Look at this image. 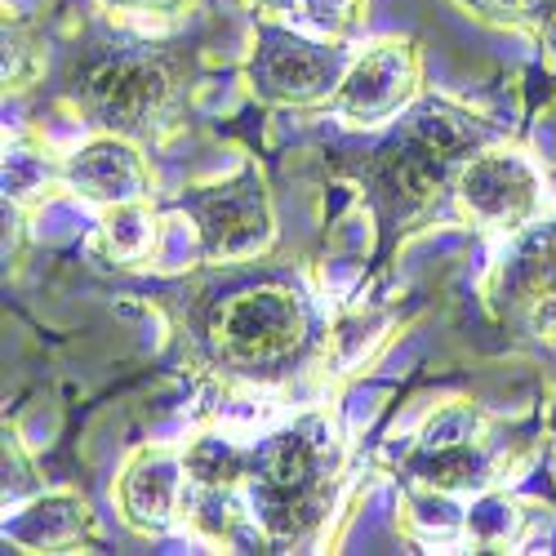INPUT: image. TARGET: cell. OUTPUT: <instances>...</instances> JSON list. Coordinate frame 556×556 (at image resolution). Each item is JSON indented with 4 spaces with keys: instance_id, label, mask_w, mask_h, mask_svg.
<instances>
[{
    "instance_id": "cell-2",
    "label": "cell",
    "mask_w": 556,
    "mask_h": 556,
    "mask_svg": "<svg viewBox=\"0 0 556 556\" xmlns=\"http://www.w3.org/2000/svg\"><path fill=\"white\" fill-rule=\"evenodd\" d=\"M254 267H214V286L182 294V339L188 356L227 388H286L320 356L326 330L294 276Z\"/></svg>"
},
{
    "instance_id": "cell-11",
    "label": "cell",
    "mask_w": 556,
    "mask_h": 556,
    "mask_svg": "<svg viewBox=\"0 0 556 556\" xmlns=\"http://www.w3.org/2000/svg\"><path fill=\"white\" fill-rule=\"evenodd\" d=\"M112 498L121 521L134 534L161 539L182 517V503H188V458L169 445H138L121 463Z\"/></svg>"
},
{
    "instance_id": "cell-17",
    "label": "cell",
    "mask_w": 556,
    "mask_h": 556,
    "mask_svg": "<svg viewBox=\"0 0 556 556\" xmlns=\"http://www.w3.org/2000/svg\"><path fill=\"white\" fill-rule=\"evenodd\" d=\"M45 182H63V165H50L40 152H27V148L5 152V201H23L40 192Z\"/></svg>"
},
{
    "instance_id": "cell-15",
    "label": "cell",
    "mask_w": 556,
    "mask_h": 556,
    "mask_svg": "<svg viewBox=\"0 0 556 556\" xmlns=\"http://www.w3.org/2000/svg\"><path fill=\"white\" fill-rule=\"evenodd\" d=\"M40 67H45V54H40L36 31L5 0V89H27L40 76Z\"/></svg>"
},
{
    "instance_id": "cell-20",
    "label": "cell",
    "mask_w": 556,
    "mask_h": 556,
    "mask_svg": "<svg viewBox=\"0 0 556 556\" xmlns=\"http://www.w3.org/2000/svg\"><path fill=\"white\" fill-rule=\"evenodd\" d=\"M108 14H121V18H169V14H182L192 0H99Z\"/></svg>"
},
{
    "instance_id": "cell-12",
    "label": "cell",
    "mask_w": 556,
    "mask_h": 556,
    "mask_svg": "<svg viewBox=\"0 0 556 556\" xmlns=\"http://www.w3.org/2000/svg\"><path fill=\"white\" fill-rule=\"evenodd\" d=\"M63 188L89 205H129L152 201V165L143 148L121 134H94L63 161Z\"/></svg>"
},
{
    "instance_id": "cell-14",
    "label": "cell",
    "mask_w": 556,
    "mask_h": 556,
    "mask_svg": "<svg viewBox=\"0 0 556 556\" xmlns=\"http://www.w3.org/2000/svg\"><path fill=\"white\" fill-rule=\"evenodd\" d=\"M152 201H129V205H108L99 223V250L112 263H143L152 254L156 227H152Z\"/></svg>"
},
{
    "instance_id": "cell-4",
    "label": "cell",
    "mask_w": 556,
    "mask_h": 556,
    "mask_svg": "<svg viewBox=\"0 0 556 556\" xmlns=\"http://www.w3.org/2000/svg\"><path fill=\"white\" fill-rule=\"evenodd\" d=\"M343 485V441L330 414H299L263 441L245 445L241 481L231 490V526L237 543L250 526L254 543L271 552H312L330 526Z\"/></svg>"
},
{
    "instance_id": "cell-13",
    "label": "cell",
    "mask_w": 556,
    "mask_h": 556,
    "mask_svg": "<svg viewBox=\"0 0 556 556\" xmlns=\"http://www.w3.org/2000/svg\"><path fill=\"white\" fill-rule=\"evenodd\" d=\"M0 534L18 552H72L99 534V517L76 490H40L5 513Z\"/></svg>"
},
{
    "instance_id": "cell-6",
    "label": "cell",
    "mask_w": 556,
    "mask_h": 556,
    "mask_svg": "<svg viewBox=\"0 0 556 556\" xmlns=\"http://www.w3.org/2000/svg\"><path fill=\"white\" fill-rule=\"evenodd\" d=\"M352 59L356 54L339 40H312L281 18H254L241 72L263 108H330Z\"/></svg>"
},
{
    "instance_id": "cell-8",
    "label": "cell",
    "mask_w": 556,
    "mask_h": 556,
    "mask_svg": "<svg viewBox=\"0 0 556 556\" xmlns=\"http://www.w3.org/2000/svg\"><path fill=\"white\" fill-rule=\"evenodd\" d=\"M454 205L472 227H481L485 237L513 241L517 231H526L543 218L547 178L521 148L490 143L477 156L463 161V169L454 178Z\"/></svg>"
},
{
    "instance_id": "cell-9",
    "label": "cell",
    "mask_w": 556,
    "mask_h": 556,
    "mask_svg": "<svg viewBox=\"0 0 556 556\" xmlns=\"http://www.w3.org/2000/svg\"><path fill=\"white\" fill-rule=\"evenodd\" d=\"M424 99V50L409 36H379L352 59L330 112L352 129H383Z\"/></svg>"
},
{
    "instance_id": "cell-1",
    "label": "cell",
    "mask_w": 556,
    "mask_h": 556,
    "mask_svg": "<svg viewBox=\"0 0 556 556\" xmlns=\"http://www.w3.org/2000/svg\"><path fill=\"white\" fill-rule=\"evenodd\" d=\"M490 143H498V125L454 99L424 94L409 112L383 125L375 143L330 156V165L361 188L369 223H375L369 276L388 271L414 231L428 227L454 201V178L463 161Z\"/></svg>"
},
{
    "instance_id": "cell-10",
    "label": "cell",
    "mask_w": 556,
    "mask_h": 556,
    "mask_svg": "<svg viewBox=\"0 0 556 556\" xmlns=\"http://www.w3.org/2000/svg\"><path fill=\"white\" fill-rule=\"evenodd\" d=\"M485 307L498 320H526L534 330H556V218L517 231L485 276Z\"/></svg>"
},
{
    "instance_id": "cell-5",
    "label": "cell",
    "mask_w": 556,
    "mask_h": 556,
    "mask_svg": "<svg viewBox=\"0 0 556 556\" xmlns=\"http://www.w3.org/2000/svg\"><path fill=\"white\" fill-rule=\"evenodd\" d=\"M174 210L188 214L197 231V258L205 267L258 263L276 245V205L254 161H245L227 178L182 188L174 197Z\"/></svg>"
},
{
    "instance_id": "cell-3",
    "label": "cell",
    "mask_w": 556,
    "mask_h": 556,
    "mask_svg": "<svg viewBox=\"0 0 556 556\" xmlns=\"http://www.w3.org/2000/svg\"><path fill=\"white\" fill-rule=\"evenodd\" d=\"M54 94L94 134H121L138 148H156L188 125L197 50L103 23L85 27L59 59Z\"/></svg>"
},
{
    "instance_id": "cell-16",
    "label": "cell",
    "mask_w": 556,
    "mask_h": 556,
    "mask_svg": "<svg viewBox=\"0 0 556 556\" xmlns=\"http://www.w3.org/2000/svg\"><path fill=\"white\" fill-rule=\"evenodd\" d=\"M458 10H468L472 18L481 23H494V27H513V31H539L543 14L556 5V0H454Z\"/></svg>"
},
{
    "instance_id": "cell-19",
    "label": "cell",
    "mask_w": 556,
    "mask_h": 556,
    "mask_svg": "<svg viewBox=\"0 0 556 556\" xmlns=\"http://www.w3.org/2000/svg\"><path fill=\"white\" fill-rule=\"evenodd\" d=\"M365 0H290L286 10H303L316 27H326V31H343L356 14H361Z\"/></svg>"
},
{
    "instance_id": "cell-18",
    "label": "cell",
    "mask_w": 556,
    "mask_h": 556,
    "mask_svg": "<svg viewBox=\"0 0 556 556\" xmlns=\"http://www.w3.org/2000/svg\"><path fill=\"white\" fill-rule=\"evenodd\" d=\"M40 494V477H36V463L18 437V428H5V513H14L18 503Z\"/></svg>"
},
{
    "instance_id": "cell-7",
    "label": "cell",
    "mask_w": 556,
    "mask_h": 556,
    "mask_svg": "<svg viewBox=\"0 0 556 556\" xmlns=\"http://www.w3.org/2000/svg\"><path fill=\"white\" fill-rule=\"evenodd\" d=\"M498 445L485 437V419L468 405H450L432 414L424 437L401 458V477L419 494L477 498L498 481Z\"/></svg>"
},
{
    "instance_id": "cell-21",
    "label": "cell",
    "mask_w": 556,
    "mask_h": 556,
    "mask_svg": "<svg viewBox=\"0 0 556 556\" xmlns=\"http://www.w3.org/2000/svg\"><path fill=\"white\" fill-rule=\"evenodd\" d=\"M547 437L556 441V388H552V401H547Z\"/></svg>"
}]
</instances>
